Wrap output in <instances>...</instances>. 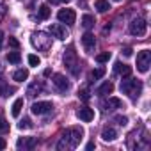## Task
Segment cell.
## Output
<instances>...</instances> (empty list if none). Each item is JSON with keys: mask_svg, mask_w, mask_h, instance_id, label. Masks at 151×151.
<instances>
[{"mask_svg": "<svg viewBox=\"0 0 151 151\" xmlns=\"http://www.w3.org/2000/svg\"><path fill=\"white\" fill-rule=\"evenodd\" d=\"M82 137H84V130H82L80 126L68 128V130L62 133V137H60V140H59V144H57V149L64 151V149H73V147H77V146L80 144Z\"/></svg>", "mask_w": 151, "mask_h": 151, "instance_id": "6da1fadb", "label": "cell"}, {"mask_svg": "<svg viewBox=\"0 0 151 151\" xmlns=\"http://www.w3.org/2000/svg\"><path fill=\"white\" fill-rule=\"evenodd\" d=\"M121 93L128 94L132 100H137L142 93V82L137 78H130V75H128V78L121 80Z\"/></svg>", "mask_w": 151, "mask_h": 151, "instance_id": "7a4b0ae2", "label": "cell"}, {"mask_svg": "<svg viewBox=\"0 0 151 151\" xmlns=\"http://www.w3.org/2000/svg\"><path fill=\"white\" fill-rule=\"evenodd\" d=\"M64 66H68V69L73 73V75H78V57H77V52H75L73 46H69L66 52H64Z\"/></svg>", "mask_w": 151, "mask_h": 151, "instance_id": "3957f363", "label": "cell"}, {"mask_svg": "<svg viewBox=\"0 0 151 151\" xmlns=\"http://www.w3.org/2000/svg\"><path fill=\"white\" fill-rule=\"evenodd\" d=\"M151 66V52L149 50H142L137 53V69L140 73H147Z\"/></svg>", "mask_w": 151, "mask_h": 151, "instance_id": "277c9868", "label": "cell"}, {"mask_svg": "<svg viewBox=\"0 0 151 151\" xmlns=\"http://www.w3.org/2000/svg\"><path fill=\"white\" fill-rule=\"evenodd\" d=\"M128 30H130L132 36H137V37H139V36H144L146 30H147V23H146V20H142V18H135V20H132Z\"/></svg>", "mask_w": 151, "mask_h": 151, "instance_id": "5b68a950", "label": "cell"}, {"mask_svg": "<svg viewBox=\"0 0 151 151\" xmlns=\"http://www.w3.org/2000/svg\"><path fill=\"white\" fill-rule=\"evenodd\" d=\"M30 41H32V45L37 50H48L50 48V43H52V39L46 37V34H43V32H34Z\"/></svg>", "mask_w": 151, "mask_h": 151, "instance_id": "8992f818", "label": "cell"}, {"mask_svg": "<svg viewBox=\"0 0 151 151\" xmlns=\"http://www.w3.org/2000/svg\"><path fill=\"white\" fill-rule=\"evenodd\" d=\"M57 18L60 23H66V25H73L75 20H77V13H75L73 9H60L57 13Z\"/></svg>", "mask_w": 151, "mask_h": 151, "instance_id": "52a82bcc", "label": "cell"}, {"mask_svg": "<svg viewBox=\"0 0 151 151\" xmlns=\"http://www.w3.org/2000/svg\"><path fill=\"white\" fill-rule=\"evenodd\" d=\"M52 109H53L52 101H36L30 110H32V114H36V116H45V114L52 112Z\"/></svg>", "mask_w": 151, "mask_h": 151, "instance_id": "ba28073f", "label": "cell"}, {"mask_svg": "<svg viewBox=\"0 0 151 151\" xmlns=\"http://www.w3.org/2000/svg\"><path fill=\"white\" fill-rule=\"evenodd\" d=\"M36 144H37V139L36 137H20L18 142H16V147L27 151V149H34Z\"/></svg>", "mask_w": 151, "mask_h": 151, "instance_id": "9c48e42d", "label": "cell"}, {"mask_svg": "<svg viewBox=\"0 0 151 151\" xmlns=\"http://www.w3.org/2000/svg\"><path fill=\"white\" fill-rule=\"evenodd\" d=\"M53 86H55L60 93H66V91L69 89V80L64 77V75L55 73V75H53Z\"/></svg>", "mask_w": 151, "mask_h": 151, "instance_id": "30bf717a", "label": "cell"}, {"mask_svg": "<svg viewBox=\"0 0 151 151\" xmlns=\"http://www.w3.org/2000/svg\"><path fill=\"white\" fill-rule=\"evenodd\" d=\"M50 34H52L53 37H57V39H60V41H64V39L68 37V30H66V27H62L60 23L50 25Z\"/></svg>", "mask_w": 151, "mask_h": 151, "instance_id": "8fae6325", "label": "cell"}, {"mask_svg": "<svg viewBox=\"0 0 151 151\" xmlns=\"http://www.w3.org/2000/svg\"><path fill=\"white\" fill-rule=\"evenodd\" d=\"M77 117L80 121H84V123H91L94 119V110L89 109V107H82V109L77 110Z\"/></svg>", "mask_w": 151, "mask_h": 151, "instance_id": "7c38bea8", "label": "cell"}, {"mask_svg": "<svg viewBox=\"0 0 151 151\" xmlns=\"http://www.w3.org/2000/svg\"><path fill=\"white\" fill-rule=\"evenodd\" d=\"M82 45L86 46V50L91 53L93 50H94V45H96V39H94V36L91 34V32H86L84 36H82Z\"/></svg>", "mask_w": 151, "mask_h": 151, "instance_id": "4fadbf2b", "label": "cell"}, {"mask_svg": "<svg viewBox=\"0 0 151 151\" xmlns=\"http://www.w3.org/2000/svg\"><path fill=\"white\" fill-rule=\"evenodd\" d=\"M112 91H114V84L107 80V82H103V84H101V86H100V87L96 89V94L103 98V96H107V94H110Z\"/></svg>", "mask_w": 151, "mask_h": 151, "instance_id": "5bb4252c", "label": "cell"}, {"mask_svg": "<svg viewBox=\"0 0 151 151\" xmlns=\"http://www.w3.org/2000/svg\"><path fill=\"white\" fill-rule=\"evenodd\" d=\"M114 71H116L117 75H121V77H128V75L132 73V68H130L128 64H123V62H116V66H114Z\"/></svg>", "mask_w": 151, "mask_h": 151, "instance_id": "9a60e30c", "label": "cell"}, {"mask_svg": "<svg viewBox=\"0 0 151 151\" xmlns=\"http://www.w3.org/2000/svg\"><path fill=\"white\" fill-rule=\"evenodd\" d=\"M43 89H45V86H43L41 82H34V84H30V87L27 89V96H30V98H34L36 94H39V93H43Z\"/></svg>", "mask_w": 151, "mask_h": 151, "instance_id": "2e32d148", "label": "cell"}, {"mask_svg": "<svg viewBox=\"0 0 151 151\" xmlns=\"http://www.w3.org/2000/svg\"><path fill=\"white\" fill-rule=\"evenodd\" d=\"M121 107H123V101L119 98H109V101L103 103L105 110H114V109H121Z\"/></svg>", "mask_w": 151, "mask_h": 151, "instance_id": "e0dca14e", "label": "cell"}, {"mask_svg": "<svg viewBox=\"0 0 151 151\" xmlns=\"http://www.w3.org/2000/svg\"><path fill=\"white\" fill-rule=\"evenodd\" d=\"M116 137H117V132H116L114 128H110V126L103 128V132H101V139H103V140L112 142V140H116Z\"/></svg>", "mask_w": 151, "mask_h": 151, "instance_id": "ac0fdd59", "label": "cell"}, {"mask_svg": "<svg viewBox=\"0 0 151 151\" xmlns=\"http://www.w3.org/2000/svg\"><path fill=\"white\" fill-rule=\"evenodd\" d=\"M22 109H23V98L14 100V103H13V107H11V114H13V117H18L20 112H22Z\"/></svg>", "mask_w": 151, "mask_h": 151, "instance_id": "d6986e66", "label": "cell"}, {"mask_svg": "<svg viewBox=\"0 0 151 151\" xmlns=\"http://www.w3.org/2000/svg\"><path fill=\"white\" fill-rule=\"evenodd\" d=\"M11 93H14V87H9V84H6L2 78H0V96L7 98V96H11Z\"/></svg>", "mask_w": 151, "mask_h": 151, "instance_id": "ffe728a7", "label": "cell"}, {"mask_svg": "<svg viewBox=\"0 0 151 151\" xmlns=\"http://www.w3.org/2000/svg\"><path fill=\"white\" fill-rule=\"evenodd\" d=\"M13 78L16 80V82H23V80H27L29 78V69H16L14 73H13Z\"/></svg>", "mask_w": 151, "mask_h": 151, "instance_id": "44dd1931", "label": "cell"}, {"mask_svg": "<svg viewBox=\"0 0 151 151\" xmlns=\"http://www.w3.org/2000/svg\"><path fill=\"white\" fill-rule=\"evenodd\" d=\"M94 7L98 9V13H107L110 9V4H109V0H96Z\"/></svg>", "mask_w": 151, "mask_h": 151, "instance_id": "7402d4cb", "label": "cell"}, {"mask_svg": "<svg viewBox=\"0 0 151 151\" xmlns=\"http://www.w3.org/2000/svg\"><path fill=\"white\" fill-rule=\"evenodd\" d=\"M6 59H7V62H11V64H20L22 55H20V52H9V53L6 55Z\"/></svg>", "mask_w": 151, "mask_h": 151, "instance_id": "603a6c76", "label": "cell"}, {"mask_svg": "<svg viewBox=\"0 0 151 151\" xmlns=\"http://www.w3.org/2000/svg\"><path fill=\"white\" fill-rule=\"evenodd\" d=\"M105 75V68H98V69H93L91 71V75H89V78L91 80H98V78H101Z\"/></svg>", "mask_w": 151, "mask_h": 151, "instance_id": "cb8c5ba5", "label": "cell"}, {"mask_svg": "<svg viewBox=\"0 0 151 151\" xmlns=\"http://www.w3.org/2000/svg\"><path fill=\"white\" fill-rule=\"evenodd\" d=\"M82 25H84L86 29H91V27L94 25V16H91V14H84V16H82Z\"/></svg>", "mask_w": 151, "mask_h": 151, "instance_id": "d4e9b609", "label": "cell"}, {"mask_svg": "<svg viewBox=\"0 0 151 151\" xmlns=\"http://www.w3.org/2000/svg\"><path fill=\"white\" fill-rule=\"evenodd\" d=\"M50 13H52V11H50L48 6H41V7H39V18H41V20H48V18H50Z\"/></svg>", "mask_w": 151, "mask_h": 151, "instance_id": "484cf974", "label": "cell"}, {"mask_svg": "<svg viewBox=\"0 0 151 151\" xmlns=\"http://www.w3.org/2000/svg\"><path fill=\"white\" fill-rule=\"evenodd\" d=\"M110 57H112L110 52H103V53H98V55H96V60H98L100 64H103V62H109Z\"/></svg>", "mask_w": 151, "mask_h": 151, "instance_id": "4316f807", "label": "cell"}, {"mask_svg": "<svg viewBox=\"0 0 151 151\" xmlns=\"http://www.w3.org/2000/svg\"><path fill=\"white\" fill-rule=\"evenodd\" d=\"M18 128H20V130H30V128H32L30 119H29V117H23V119L18 123Z\"/></svg>", "mask_w": 151, "mask_h": 151, "instance_id": "83f0119b", "label": "cell"}, {"mask_svg": "<svg viewBox=\"0 0 151 151\" xmlns=\"http://www.w3.org/2000/svg\"><path fill=\"white\" fill-rule=\"evenodd\" d=\"M29 64H30V66H34V68H37V66L41 64V59H39L37 55L30 53V55H29Z\"/></svg>", "mask_w": 151, "mask_h": 151, "instance_id": "f1b7e54d", "label": "cell"}, {"mask_svg": "<svg viewBox=\"0 0 151 151\" xmlns=\"http://www.w3.org/2000/svg\"><path fill=\"white\" fill-rule=\"evenodd\" d=\"M6 130H9V123L4 117H0V132H6Z\"/></svg>", "mask_w": 151, "mask_h": 151, "instance_id": "f546056e", "label": "cell"}, {"mask_svg": "<svg viewBox=\"0 0 151 151\" xmlns=\"http://www.w3.org/2000/svg\"><path fill=\"white\" fill-rule=\"evenodd\" d=\"M6 13H7V9H6V4H4V0H0V20H2V18L6 16Z\"/></svg>", "mask_w": 151, "mask_h": 151, "instance_id": "4dcf8cb0", "label": "cell"}, {"mask_svg": "<svg viewBox=\"0 0 151 151\" xmlns=\"http://www.w3.org/2000/svg\"><path fill=\"white\" fill-rule=\"evenodd\" d=\"M9 46H13L14 50H18V48H20V43H18V39H14V37H9Z\"/></svg>", "mask_w": 151, "mask_h": 151, "instance_id": "1f68e13d", "label": "cell"}, {"mask_svg": "<svg viewBox=\"0 0 151 151\" xmlns=\"http://www.w3.org/2000/svg\"><path fill=\"white\" fill-rule=\"evenodd\" d=\"M116 123H117V124H121V126H124V124L128 123V119H126L124 116H117V117H116Z\"/></svg>", "mask_w": 151, "mask_h": 151, "instance_id": "d6a6232c", "label": "cell"}, {"mask_svg": "<svg viewBox=\"0 0 151 151\" xmlns=\"http://www.w3.org/2000/svg\"><path fill=\"white\" fill-rule=\"evenodd\" d=\"M123 53H124V55H126V57H130V55H132V53H133V50H132V48H130V46H126V48H124V50H123Z\"/></svg>", "mask_w": 151, "mask_h": 151, "instance_id": "836d02e7", "label": "cell"}, {"mask_svg": "<svg viewBox=\"0 0 151 151\" xmlns=\"http://www.w3.org/2000/svg\"><path fill=\"white\" fill-rule=\"evenodd\" d=\"M78 96H80L82 100H89V96H87V93H86V91H80V93H78Z\"/></svg>", "mask_w": 151, "mask_h": 151, "instance_id": "e575fe53", "label": "cell"}, {"mask_svg": "<svg viewBox=\"0 0 151 151\" xmlns=\"http://www.w3.org/2000/svg\"><path fill=\"white\" fill-rule=\"evenodd\" d=\"M6 146H7V142H6L2 137H0V149H6Z\"/></svg>", "mask_w": 151, "mask_h": 151, "instance_id": "d590c367", "label": "cell"}, {"mask_svg": "<svg viewBox=\"0 0 151 151\" xmlns=\"http://www.w3.org/2000/svg\"><path fill=\"white\" fill-rule=\"evenodd\" d=\"M50 4H60V2H69V0H48Z\"/></svg>", "mask_w": 151, "mask_h": 151, "instance_id": "8d00e7d4", "label": "cell"}, {"mask_svg": "<svg viewBox=\"0 0 151 151\" xmlns=\"http://www.w3.org/2000/svg\"><path fill=\"white\" fill-rule=\"evenodd\" d=\"M2 41H4V32L0 30V48H2Z\"/></svg>", "mask_w": 151, "mask_h": 151, "instance_id": "74e56055", "label": "cell"}, {"mask_svg": "<svg viewBox=\"0 0 151 151\" xmlns=\"http://www.w3.org/2000/svg\"><path fill=\"white\" fill-rule=\"evenodd\" d=\"M43 75H45V77H50V75H52V69H45Z\"/></svg>", "mask_w": 151, "mask_h": 151, "instance_id": "f35d334b", "label": "cell"}, {"mask_svg": "<svg viewBox=\"0 0 151 151\" xmlns=\"http://www.w3.org/2000/svg\"><path fill=\"white\" fill-rule=\"evenodd\" d=\"M87 149H89V151L94 149V142H89V144H87Z\"/></svg>", "mask_w": 151, "mask_h": 151, "instance_id": "ab89813d", "label": "cell"}, {"mask_svg": "<svg viewBox=\"0 0 151 151\" xmlns=\"http://www.w3.org/2000/svg\"><path fill=\"white\" fill-rule=\"evenodd\" d=\"M116 2H119V0H116Z\"/></svg>", "mask_w": 151, "mask_h": 151, "instance_id": "60d3db41", "label": "cell"}]
</instances>
